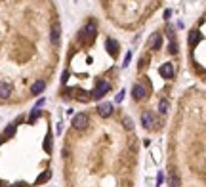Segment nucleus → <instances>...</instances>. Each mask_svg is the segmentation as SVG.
<instances>
[{"label":"nucleus","instance_id":"7ed1b4c3","mask_svg":"<svg viewBox=\"0 0 206 187\" xmlns=\"http://www.w3.org/2000/svg\"><path fill=\"white\" fill-rule=\"evenodd\" d=\"M120 44L113 36H101L96 19L78 29L69 46L57 97L67 103L96 105L117 90Z\"/></svg>","mask_w":206,"mask_h":187},{"label":"nucleus","instance_id":"f03ea898","mask_svg":"<svg viewBox=\"0 0 206 187\" xmlns=\"http://www.w3.org/2000/svg\"><path fill=\"white\" fill-rule=\"evenodd\" d=\"M139 138L132 115L109 101L75 115L61 145L65 187H134Z\"/></svg>","mask_w":206,"mask_h":187},{"label":"nucleus","instance_id":"423d86ee","mask_svg":"<svg viewBox=\"0 0 206 187\" xmlns=\"http://www.w3.org/2000/svg\"><path fill=\"white\" fill-rule=\"evenodd\" d=\"M168 185L206 187V92L189 90L178 101L168 134Z\"/></svg>","mask_w":206,"mask_h":187},{"label":"nucleus","instance_id":"20e7f679","mask_svg":"<svg viewBox=\"0 0 206 187\" xmlns=\"http://www.w3.org/2000/svg\"><path fill=\"white\" fill-rule=\"evenodd\" d=\"M54 117L34 107L0 132V187H40L52 178Z\"/></svg>","mask_w":206,"mask_h":187},{"label":"nucleus","instance_id":"0eeeda50","mask_svg":"<svg viewBox=\"0 0 206 187\" xmlns=\"http://www.w3.org/2000/svg\"><path fill=\"white\" fill-rule=\"evenodd\" d=\"M107 15L122 29H134L149 19L158 0H103Z\"/></svg>","mask_w":206,"mask_h":187},{"label":"nucleus","instance_id":"39448f33","mask_svg":"<svg viewBox=\"0 0 206 187\" xmlns=\"http://www.w3.org/2000/svg\"><path fill=\"white\" fill-rule=\"evenodd\" d=\"M179 46L172 25L155 31L147 38L145 50L135 63L130 86V103L139 115L141 126L155 134L164 126L172 109V92L178 80Z\"/></svg>","mask_w":206,"mask_h":187},{"label":"nucleus","instance_id":"f257e3e1","mask_svg":"<svg viewBox=\"0 0 206 187\" xmlns=\"http://www.w3.org/2000/svg\"><path fill=\"white\" fill-rule=\"evenodd\" d=\"M61 23L52 0H0V107L46 92L59 63Z\"/></svg>","mask_w":206,"mask_h":187}]
</instances>
